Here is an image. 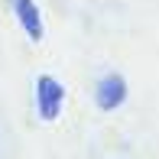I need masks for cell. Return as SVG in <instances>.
Segmentation results:
<instances>
[{"label":"cell","instance_id":"obj_3","mask_svg":"<svg viewBox=\"0 0 159 159\" xmlns=\"http://www.w3.org/2000/svg\"><path fill=\"white\" fill-rule=\"evenodd\" d=\"M13 13H16L20 26L26 30V36H30L33 42L42 39V16H39V7L33 3V0H13Z\"/></svg>","mask_w":159,"mask_h":159},{"label":"cell","instance_id":"obj_1","mask_svg":"<svg viewBox=\"0 0 159 159\" xmlns=\"http://www.w3.org/2000/svg\"><path fill=\"white\" fill-rule=\"evenodd\" d=\"M62 104H65V88L52 75H39L36 78V107H39V117L55 120L62 114Z\"/></svg>","mask_w":159,"mask_h":159},{"label":"cell","instance_id":"obj_2","mask_svg":"<svg viewBox=\"0 0 159 159\" xmlns=\"http://www.w3.org/2000/svg\"><path fill=\"white\" fill-rule=\"evenodd\" d=\"M127 98V81L120 75H107L98 81V91H94V101L101 111H117Z\"/></svg>","mask_w":159,"mask_h":159}]
</instances>
